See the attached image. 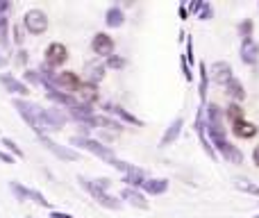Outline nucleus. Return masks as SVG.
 I'll return each mask as SVG.
<instances>
[{"mask_svg":"<svg viewBox=\"0 0 259 218\" xmlns=\"http://www.w3.org/2000/svg\"><path fill=\"white\" fill-rule=\"evenodd\" d=\"M66 123H68V114H66V109H62V107H48V109H43L41 107L39 121H36V136L39 134L48 136V132L62 130Z\"/></svg>","mask_w":259,"mask_h":218,"instance_id":"1","label":"nucleus"},{"mask_svg":"<svg viewBox=\"0 0 259 218\" xmlns=\"http://www.w3.org/2000/svg\"><path fill=\"white\" fill-rule=\"evenodd\" d=\"M205 134L209 139V143H212L214 153L221 155L225 161H230V164H243V153L234 143L227 141L223 134H216V132H209V130H205Z\"/></svg>","mask_w":259,"mask_h":218,"instance_id":"2","label":"nucleus"},{"mask_svg":"<svg viewBox=\"0 0 259 218\" xmlns=\"http://www.w3.org/2000/svg\"><path fill=\"white\" fill-rule=\"evenodd\" d=\"M68 143H71V146H75V148H82V150H87V153H91V155H96L98 159L107 161V164H112V161L116 159V155H114L112 148L105 146V143H100V141H96V139H91V136H77V134H73L71 139H68Z\"/></svg>","mask_w":259,"mask_h":218,"instance_id":"3","label":"nucleus"},{"mask_svg":"<svg viewBox=\"0 0 259 218\" xmlns=\"http://www.w3.org/2000/svg\"><path fill=\"white\" fill-rule=\"evenodd\" d=\"M77 182H80V187H82V189L87 191V193L91 195V198H94V200L98 202V205L105 207V209H114V212H118V209L123 207V202L116 200V198H114V195H109L107 191L98 189V187H96V184L91 182V180H87V177L80 175V177H77Z\"/></svg>","mask_w":259,"mask_h":218,"instance_id":"4","label":"nucleus"},{"mask_svg":"<svg viewBox=\"0 0 259 218\" xmlns=\"http://www.w3.org/2000/svg\"><path fill=\"white\" fill-rule=\"evenodd\" d=\"M23 28L25 32H30V34H43L48 30V14L43 12V9H28V12L23 14Z\"/></svg>","mask_w":259,"mask_h":218,"instance_id":"5","label":"nucleus"},{"mask_svg":"<svg viewBox=\"0 0 259 218\" xmlns=\"http://www.w3.org/2000/svg\"><path fill=\"white\" fill-rule=\"evenodd\" d=\"M14 109L18 112V116L23 118L25 123L36 132V121H39V112H41V105L36 102H30L28 98H14Z\"/></svg>","mask_w":259,"mask_h":218,"instance_id":"6","label":"nucleus"},{"mask_svg":"<svg viewBox=\"0 0 259 218\" xmlns=\"http://www.w3.org/2000/svg\"><path fill=\"white\" fill-rule=\"evenodd\" d=\"M43 55H46V57H43V64L50 66L53 71H59V66H64L66 59H68V48H66L64 43L53 41L46 48V53Z\"/></svg>","mask_w":259,"mask_h":218,"instance_id":"7","label":"nucleus"},{"mask_svg":"<svg viewBox=\"0 0 259 218\" xmlns=\"http://www.w3.org/2000/svg\"><path fill=\"white\" fill-rule=\"evenodd\" d=\"M66 114H68V118H73V121H77L80 125H84V127H98V116L94 114V109L89 105H73L66 109Z\"/></svg>","mask_w":259,"mask_h":218,"instance_id":"8","label":"nucleus"},{"mask_svg":"<svg viewBox=\"0 0 259 218\" xmlns=\"http://www.w3.org/2000/svg\"><path fill=\"white\" fill-rule=\"evenodd\" d=\"M36 139H39V143H41L46 150H50V153H53L55 157H59L62 161H77V153L73 150V148L59 146L57 141H53V139H50V136H46V134H39Z\"/></svg>","mask_w":259,"mask_h":218,"instance_id":"9","label":"nucleus"},{"mask_svg":"<svg viewBox=\"0 0 259 218\" xmlns=\"http://www.w3.org/2000/svg\"><path fill=\"white\" fill-rule=\"evenodd\" d=\"M207 109V118H205V127L209 132H216V134H223L225 136V125H223V109L216 105V102H209L205 107Z\"/></svg>","mask_w":259,"mask_h":218,"instance_id":"10","label":"nucleus"},{"mask_svg":"<svg viewBox=\"0 0 259 218\" xmlns=\"http://www.w3.org/2000/svg\"><path fill=\"white\" fill-rule=\"evenodd\" d=\"M91 50H94V55L107 59L109 55H114V39L107 32H96L91 39Z\"/></svg>","mask_w":259,"mask_h":218,"instance_id":"11","label":"nucleus"},{"mask_svg":"<svg viewBox=\"0 0 259 218\" xmlns=\"http://www.w3.org/2000/svg\"><path fill=\"white\" fill-rule=\"evenodd\" d=\"M207 71H209V80H214V82L221 84V87H225V84H227L232 77H234V75H232L230 62H221V59H218V62H214V64L209 66Z\"/></svg>","mask_w":259,"mask_h":218,"instance_id":"12","label":"nucleus"},{"mask_svg":"<svg viewBox=\"0 0 259 218\" xmlns=\"http://www.w3.org/2000/svg\"><path fill=\"white\" fill-rule=\"evenodd\" d=\"M53 84H55L57 91H64V93L73 95V91L80 87V77H77V73H73V71H59L57 75H55Z\"/></svg>","mask_w":259,"mask_h":218,"instance_id":"13","label":"nucleus"},{"mask_svg":"<svg viewBox=\"0 0 259 218\" xmlns=\"http://www.w3.org/2000/svg\"><path fill=\"white\" fill-rule=\"evenodd\" d=\"M73 98H75L80 105H94L98 100V84H91V82H80V87L73 91Z\"/></svg>","mask_w":259,"mask_h":218,"instance_id":"14","label":"nucleus"},{"mask_svg":"<svg viewBox=\"0 0 259 218\" xmlns=\"http://www.w3.org/2000/svg\"><path fill=\"white\" fill-rule=\"evenodd\" d=\"M0 84L5 87V91H9V93L18 95V98H25V95L30 93L28 84H25L23 80H16L12 73H0Z\"/></svg>","mask_w":259,"mask_h":218,"instance_id":"15","label":"nucleus"},{"mask_svg":"<svg viewBox=\"0 0 259 218\" xmlns=\"http://www.w3.org/2000/svg\"><path fill=\"white\" fill-rule=\"evenodd\" d=\"M105 112L107 114H112V116H118L121 118V123H130V125H134V127H143V121L141 118H136L132 112H128V109H123L121 105H116V102H105Z\"/></svg>","mask_w":259,"mask_h":218,"instance_id":"16","label":"nucleus"},{"mask_svg":"<svg viewBox=\"0 0 259 218\" xmlns=\"http://www.w3.org/2000/svg\"><path fill=\"white\" fill-rule=\"evenodd\" d=\"M182 127H184V118L182 116L173 118V123L166 127V132L162 134V139H159V148H168L171 143H175L177 139H180V134H182Z\"/></svg>","mask_w":259,"mask_h":218,"instance_id":"17","label":"nucleus"},{"mask_svg":"<svg viewBox=\"0 0 259 218\" xmlns=\"http://www.w3.org/2000/svg\"><path fill=\"white\" fill-rule=\"evenodd\" d=\"M239 55H241V62H243V64H248V66H255V64H257V62H259V46L255 43V39H243Z\"/></svg>","mask_w":259,"mask_h":218,"instance_id":"18","label":"nucleus"},{"mask_svg":"<svg viewBox=\"0 0 259 218\" xmlns=\"http://www.w3.org/2000/svg\"><path fill=\"white\" fill-rule=\"evenodd\" d=\"M141 191L148 195H162L168 191V180L166 177H148L146 182H143Z\"/></svg>","mask_w":259,"mask_h":218,"instance_id":"19","label":"nucleus"},{"mask_svg":"<svg viewBox=\"0 0 259 218\" xmlns=\"http://www.w3.org/2000/svg\"><path fill=\"white\" fill-rule=\"evenodd\" d=\"M121 198H123L125 202H130L132 207H136V209H143V212H146L148 207H150L139 189H130V187H125V189L121 191Z\"/></svg>","mask_w":259,"mask_h":218,"instance_id":"20","label":"nucleus"},{"mask_svg":"<svg viewBox=\"0 0 259 218\" xmlns=\"http://www.w3.org/2000/svg\"><path fill=\"white\" fill-rule=\"evenodd\" d=\"M146 180H148V173L141 171V168H136V166H132V168L123 175V182L128 184L130 189H141Z\"/></svg>","mask_w":259,"mask_h":218,"instance_id":"21","label":"nucleus"},{"mask_svg":"<svg viewBox=\"0 0 259 218\" xmlns=\"http://www.w3.org/2000/svg\"><path fill=\"white\" fill-rule=\"evenodd\" d=\"M123 23H125V12L118 5H112L105 12V25L112 30H118V28H123Z\"/></svg>","mask_w":259,"mask_h":218,"instance_id":"22","label":"nucleus"},{"mask_svg":"<svg viewBox=\"0 0 259 218\" xmlns=\"http://www.w3.org/2000/svg\"><path fill=\"white\" fill-rule=\"evenodd\" d=\"M257 132H259L257 125L250 123V121H246V118L232 125V134L239 136V139H253V136H257Z\"/></svg>","mask_w":259,"mask_h":218,"instance_id":"23","label":"nucleus"},{"mask_svg":"<svg viewBox=\"0 0 259 218\" xmlns=\"http://www.w3.org/2000/svg\"><path fill=\"white\" fill-rule=\"evenodd\" d=\"M198 73H200V82H198V95H200V105L205 107L207 93H209V71H207L205 62L198 64Z\"/></svg>","mask_w":259,"mask_h":218,"instance_id":"24","label":"nucleus"},{"mask_svg":"<svg viewBox=\"0 0 259 218\" xmlns=\"http://www.w3.org/2000/svg\"><path fill=\"white\" fill-rule=\"evenodd\" d=\"M225 93L232 98V102H241L243 98H246V89H243L241 80H236V77H232L230 82L225 84Z\"/></svg>","mask_w":259,"mask_h":218,"instance_id":"25","label":"nucleus"},{"mask_svg":"<svg viewBox=\"0 0 259 218\" xmlns=\"http://www.w3.org/2000/svg\"><path fill=\"white\" fill-rule=\"evenodd\" d=\"M0 48L9 50V14H0Z\"/></svg>","mask_w":259,"mask_h":218,"instance_id":"26","label":"nucleus"},{"mask_svg":"<svg viewBox=\"0 0 259 218\" xmlns=\"http://www.w3.org/2000/svg\"><path fill=\"white\" fill-rule=\"evenodd\" d=\"M234 189H236V191H241V193L257 195V198H259V184L250 182V180H236V182H234Z\"/></svg>","mask_w":259,"mask_h":218,"instance_id":"27","label":"nucleus"},{"mask_svg":"<svg viewBox=\"0 0 259 218\" xmlns=\"http://www.w3.org/2000/svg\"><path fill=\"white\" fill-rule=\"evenodd\" d=\"M98 127H100V130H114L116 134L123 132V123H121V121H114V118H109V116H98Z\"/></svg>","mask_w":259,"mask_h":218,"instance_id":"28","label":"nucleus"},{"mask_svg":"<svg viewBox=\"0 0 259 218\" xmlns=\"http://www.w3.org/2000/svg\"><path fill=\"white\" fill-rule=\"evenodd\" d=\"M87 71H89V77H91L89 80L91 84H98L105 77V66L102 64H87Z\"/></svg>","mask_w":259,"mask_h":218,"instance_id":"29","label":"nucleus"},{"mask_svg":"<svg viewBox=\"0 0 259 218\" xmlns=\"http://www.w3.org/2000/svg\"><path fill=\"white\" fill-rule=\"evenodd\" d=\"M9 189H12V193L16 195V200L18 202H25V200H30V191L32 189H28V187H23L21 182H9Z\"/></svg>","mask_w":259,"mask_h":218,"instance_id":"30","label":"nucleus"},{"mask_svg":"<svg viewBox=\"0 0 259 218\" xmlns=\"http://www.w3.org/2000/svg\"><path fill=\"white\" fill-rule=\"evenodd\" d=\"M225 116L230 118L232 125L239 123V121H243V109H241V105H239V102H230V107L225 109Z\"/></svg>","mask_w":259,"mask_h":218,"instance_id":"31","label":"nucleus"},{"mask_svg":"<svg viewBox=\"0 0 259 218\" xmlns=\"http://www.w3.org/2000/svg\"><path fill=\"white\" fill-rule=\"evenodd\" d=\"M2 146L9 150V155H12L14 159H23V157H25L23 150H21V148L16 146V141H14V139H9V136H2Z\"/></svg>","mask_w":259,"mask_h":218,"instance_id":"32","label":"nucleus"},{"mask_svg":"<svg viewBox=\"0 0 259 218\" xmlns=\"http://www.w3.org/2000/svg\"><path fill=\"white\" fill-rule=\"evenodd\" d=\"M253 28H255L253 21H250V18H243L241 25H239V34H241V41H243V39H253Z\"/></svg>","mask_w":259,"mask_h":218,"instance_id":"33","label":"nucleus"},{"mask_svg":"<svg viewBox=\"0 0 259 218\" xmlns=\"http://www.w3.org/2000/svg\"><path fill=\"white\" fill-rule=\"evenodd\" d=\"M198 18H200V21H212V18H214V7H212V2L202 0L200 9H198Z\"/></svg>","mask_w":259,"mask_h":218,"instance_id":"34","label":"nucleus"},{"mask_svg":"<svg viewBox=\"0 0 259 218\" xmlns=\"http://www.w3.org/2000/svg\"><path fill=\"white\" fill-rule=\"evenodd\" d=\"M105 66H107V68H114V71H121V68H125V59L118 57V55H109Z\"/></svg>","mask_w":259,"mask_h":218,"instance_id":"35","label":"nucleus"},{"mask_svg":"<svg viewBox=\"0 0 259 218\" xmlns=\"http://www.w3.org/2000/svg\"><path fill=\"white\" fill-rule=\"evenodd\" d=\"M12 34H14V43L23 48V41H25V30H23V25H14Z\"/></svg>","mask_w":259,"mask_h":218,"instance_id":"36","label":"nucleus"},{"mask_svg":"<svg viewBox=\"0 0 259 218\" xmlns=\"http://www.w3.org/2000/svg\"><path fill=\"white\" fill-rule=\"evenodd\" d=\"M184 59H187V64L191 66L195 62V55H194V39L187 34V53H184Z\"/></svg>","mask_w":259,"mask_h":218,"instance_id":"37","label":"nucleus"},{"mask_svg":"<svg viewBox=\"0 0 259 218\" xmlns=\"http://www.w3.org/2000/svg\"><path fill=\"white\" fill-rule=\"evenodd\" d=\"M30 200H34L39 207H50V200H46V195L39 191H30Z\"/></svg>","mask_w":259,"mask_h":218,"instance_id":"38","label":"nucleus"},{"mask_svg":"<svg viewBox=\"0 0 259 218\" xmlns=\"http://www.w3.org/2000/svg\"><path fill=\"white\" fill-rule=\"evenodd\" d=\"M180 66H182V75L187 82H194V73H191V66L187 64V59H184V55L180 57Z\"/></svg>","mask_w":259,"mask_h":218,"instance_id":"39","label":"nucleus"},{"mask_svg":"<svg viewBox=\"0 0 259 218\" xmlns=\"http://www.w3.org/2000/svg\"><path fill=\"white\" fill-rule=\"evenodd\" d=\"M91 182H94L98 189H102V191H107L109 187H112V180H109V177H98V180H91Z\"/></svg>","mask_w":259,"mask_h":218,"instance_id":"40","label":"nucleus"},{"mask_svg":"<svg viewBox=\"0 0 259 218\" xmlns=\"http://www.w3.org/2000/svg\"><path fill=\"white\" fill-rule=\"evenodd\" d=\"M16 64H18V66H25V64H28V50H25V48H21V50L16 53Z\"/></svg>","mask_w":259,"mask_h":218,"instance_id":"41","label":"nucleus"},{"mask_svg":"<svg viewBox=\"0 0 259 218\" xmlns=\"http://www.w3.org/2000/svg\"><path fill=\"white\" fill-rule=\"evenodd\" d=\"M25 80L32 84H41V80H39V73L36 71H25Z\"/></svg>","mask_w":259,"mask_h":218,"instance_id":"42","label":"nucleus"},{"mask_svg":"<svg viewBox=\"0 0 259 218\" xmlns=\"http://www.w3.org/2000/svg\"><path fill=\"white\" fill-rule=\"evenodd\" d=\"M12 12V2L9 0H0V14H9Z\"/></svg>","mask_w":259,"mask_h":218,"instance_id":"43","label":"nucleus"},{"mask_svg":"<svg viewBox=\"0 0 259 218\" xmlns=\"http://www.w3.org/2000/svg\"><path fill=\"white\" fill-rule=\"evenodd\" d=\"M200 5H202V0H194V2L189 5V9H187V12H189V14H195L198 9H200Z\"/></svg>","mask_w":259,"mask_h":218,"instance_id":"44","label":"nucleus"},{"mask_svg":"<svg viewBox=\"0 0 259 218\" xmlns=\"http://www.w3.org/2000/svg\"><path fill=\"white\" fill-rule=\"evenodd\" d=\"M48 218H73V216H71V214H66V212H57V209H53Z\"/></svg>","mask_w":259,"mask_h":218,"instance_id":"45","label":"nucleus"},{"mask_svg":"<svg viewBox=\"0 0 259 218\" xmlns=\"http://www.w3.org/2000/svg\"><path fill=\"white\" fill-rule=\"evenodd\" d=\"M0 161H2V164H14V157H12V155H7V153H2V150H0Z\"/></svg>","mask_w":259,"mask_h":218,"instance_id":"46","label":"nucleus"},{"mask_svg":"<svg viewBox=\"0 0 259 218\" xmlns=\"http://www.w3.org/2000/svg\"><path fill=\"white\" fill-rule=\"evenodd\" d=\"M253 164L259 168V146H255V148H253Z\"/></svg>","mask_w":259,"mask_h":218,"instance_id":"47","label":"nucleus"},{"mask_svg":"<svg viewBox=\"0 0 259 218\" xmlns=\"http://www.w3.org/2000/svg\"><path fill=\"white\" fill-rule=\"evenodd\" d=\"M177 12H180V18H182V21H187V18H189V12H187V5H184V2L180 5V9H177Z\"/></svg>","mask_w":259,"mask_h":218,"instance_id":"48","label":"nucleus"},{"mask_svg":"<svg viewBox=\"0 0 259 218\" xmlns=\"http://www.w3.org/2000/svg\"><path fill=\"white\" fill-rule=\"evenodd\" d=\"M5 64H7V59H5V55L0 53V68H2V66H5Z\"/></svg>","mask_w":259,"mask_h":218,"instance_id":"49","label":"nucleus"},{"mask_svg":"<svg viewBox=\"0 0 259 218\" xmlns=\"http://www.w3.org/2000/svg\"><path fill=\"white\" fill-rule=\"evenodd\" d=\"M255 218H259V214H257V216H255Z\"/></svg>","mask_w":259,"mask_h":218,"instance_id":"50","label":"nucleus"}]
</instances>
